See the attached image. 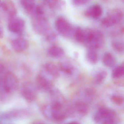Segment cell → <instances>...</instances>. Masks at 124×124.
<instances>
[{"label":"cell","mask_w":124,"mask_h":124,"mask_svg":"<svg viewBox=\"0 0 124 124\" xmlns=\"http://www.w3.org/2000/svg\"><path fill=\"white\" fill-rule=\"evenodd\" d=\"M116 114L114 110L105 107H101L94 116V120L103 124H114Z\"/></svg>","instance_id":"1"},{"label":"cell","mask_w":124,"mask_h":124,"mask_svg":"<svg viewBox=\"0 0 124 124\" xmlns=\"http://www.w3.org/2000/svg\"><path fill=\"white\" fill-rule=\"evenodd\" d=\"M123 17V14L121 11L118 9H114L103 19L102 21V24L106 27L112 26L119 22Z\"/></svg>","instance_id":"2"},{"label":"cell","mask_w":124,"mask_h":124,"mask_svg":"<svg viewBox=\"0 0 124 124\" xmlns=\"http://www.w3.org/2000/svg\"><path fill=\"white\" fill-rule=\"evenodd\" d=\"M57 31L62 35L69 37L71 35L72 29L71 26L64 19L60 18L58 19L55 23Z\"/></svg>","instance_id":"3"},{"label":"cell","mask_w":124,"mask_h":124,"mask_svg":"<svg viewBox=\"0 0 124 124\" xmlns=\"http://www.w3.org/2000/svg\"><path fill=\"white\" fill-rule=\"evenodd\" d=\"M5 90L8 93L14 92L18 85V81L16 75L11 73L8 72L6 75L4 81Z\"/></svg>","instance_id":"4"},{"label":"cell","mask_w":124,"mask_h":124,"mask_svg":"<svg viewBox=\"0 0 124 124\" xmlns=\"http://www.w3.org/2000/svg\"><path fill=\"white\" fill-rule=\"evenodd\" d=\"M42 16H37V17L34 20L32 24L35 31L40 34L45 32L48 29L47 23Z\"/></svg>","instance_id":"5"},{"label":"cell","mask_w":124,"mask_h":124,"mask_svg":"<svg viewBox=\"0 0 124 124\" xmlns=\"http://www.w3.org/2000/svg\"><path fill=\"white\" fill-rule=\"evenodd\" d=\"M25 27V23L23 19L19 18H13L9 22L8 27L11 31L14 33H21Z\"/></svg>","instance_id":"6"},{"label":"cell","mask_w":124,"mask_h":124,"mask_svg":"<svg viewBox=\"0 0 124 124\" xmlns=\"http://www.w3.org/2000/svg\"><path fill=\"white\" fill-rule=\"evenodd\" d=\"M34 87L31 84H27L22 88V93L24 98L28 101H34L36 98L35 93Z\"/></svg>","instance_id":"7"},{"label":"cell","mask_w":124,"mask_h":124,"mask_svg":"<svg viewBox=\"0 0 124 124\" xmlns=\"http://www.w3.org/2000/svg\"><path fill=\"white\" fill-rule=\"evenodd\" d=\"M3 10L11 17L14 18L16 15L17 10L14 3L10 0H6L2 3Z\"/></svg>","instance_id":"8"},{"label":"cell","mask_w":124,"mask_h":124,"mask_svg":"<svg viewBox=\"0 0 124 124\" xmlns=\"http://www.w3.org/2000/svg\"><path fill=\"white\" fill-rule=\"evenodd\" d=\"M12 46L14 50L17 53H21L27 48L28 43L23 38H18L13 40Z\"/></svg>","instance_id":"9"},{"label":"cell","mask_w":124,"mask_h":124,"mask_svg":"<svg viewBox=\"0 0 124 124\" xmlns=\"http://www.w3.org/2000/svg\"><path fill=\"white\" fill-rule=\"evenodd\" d=\"M102 10L101 8L98 5L93 6L87 9L85 12V15L93 18H97L101 16Z\"/></svg>","instance_id":"10"},{"label":"cell","mask_w":124,"mask_h":124,"mask_svg":"<svg viewBox=\"0 0 124 124\" xmlns=\"http://www.w3.org/2000/svg\"><path fill=\"white\" fill-rule=\"evenodd\" d=\"M46 71L48 74L53 77H57L59 76V69L56 65L54 63L48 62L46 64L45 66Z\"/></svg>","instance_id":"11"},{"label":"cell","mask_w":124,"mask_h":124,"mask_svg":"<svg viewBox=\"0 0 124 124\" xmlns=\"http://www.w3.org/2000/svg\"><path fill=\"white\" fill-rule=\"evenodd\" d=\"M75 109L79 115L85 116L87 114L89 111L88 106L85 103L82 101L78 102L75 105Z\"/></svg>","instance_id":"12"},{"label":"cell","mask_w":124,"mask_h":124,"mask_svg":"<svg viewBox=\"0 0 124 124\" xmlns=\"http://www.w3.org/2000/svg\"><path fill=\"white\" fill-rule=\"evenodd\" d=\"M37 81L38 85L43 90H49L52 87L51 83L43 76H38L37 78Z\"/></svg>","instance_id":"13"},{"label":"cell","mask_w":124,"mask_h":124,"mask_svg":"<svg viewBox=\"0 0 124 124\" xmlns=\"http://www.w3.org/2000/svg\"><path fill=\"white\" fill-rule=\"evenodd\" d=\"M48 53L49 55L52 58H59L63 55L64 51L60 47L53 46L49 48Z\"/></svg>","instance_id":"14"},{"label":"cell","mask_w":124,"mask_h":124,"mask_svg":"<svg viewBox=\"0 0 124 124\" xmlns=\"http://www.w3.org/2000/svg\"><path fill=\"white\" fill-rule=\"evenodd\" d=\"M102 61L104 64L108 67H112L115 64V58L110 53H106L104 54Z\"/></svg>","instance_id":"15"},{"label":"cell","mask_w":124,"mask_h":124,"mask_svg":"<svg viewBox=\"0 0 124 124\" xmlns=\"http://www.w3.org/2000/svg\"><path fill=\"white\" fill-rule=\"evenodd\" d=\"M87 59L88 61L93 64H95L98 62V56L96 49L89 48L87 55Z\"/></svg>","instance_id":"16"},{"label":"cell","mask_w":124,"mask_h":124,"mask_svg":"<svg viewBox=\"0 0 124 124\" xmlns=\"http://www.w3.org/2000/svg\"><path fill=\"white\" fill-rule=\"evenodd\" d=\"M22 3L24 8L30 13L34 12L35 7L34 0H22Z\"/></svg>","instance_id":"17"},{"label":"cell","mask_w":124,"mask_h":124,"mask_svg":"<svg viewBox=\"0 0 124 124\" xmlns=\"http://www.w3.org/2000/svg\"><path fill=\"white\" fill-rule=\"evenodd\" d=\"M107 72L104 70H101L98 72L95 75L94 81L96 84L102 83L107 76Z\"/></svg>","instance_id":"18"},{"label":"cell","mask_w":124,"mask_h":124,"mask_svg":"<svg viewBox=\"0 0 124 124\" xmlns=\"http://www.w3.org/2000/svg\"><path fill=\"white\" fill-rule=\"evenodd\" d=\"M124 65H121L117 67L112 71V76L113 78H120L124 75Z\"/></svg>","instance_id":"19"},{"label":"cell","mask_w":124,"mask_h":124,"mask_svg":"<svg viewBox=\"0 0 124 124\" xmlns=\"http://www.w3.org/2000/svg\"><path fill=\"white\" fill-rule=\"evenodd\" d=\"M112 46L114 50L117 53H122L124 51V45L119 41H114L112 43Z\"/></svg>","instance_id":"20"},{"label":"cell","mask_w":124,"mask_h":124,"mask_svg":"<svg viewBox=\"0 0 124 124\" xmlns=\"http://www.w3.org/2000/svg\"><path fill=\"white\" fill-rule=\"evenodd\" d=\"M75 38L78 42L83 43L84 39V30L80 28L77 29L75 33Z\"/></svg>","instance_id":"21"},{"label":"cell","mask_w":124,"mask_h":124,"mask_svg":"<svg viewBox=\"0 0 124 124\" xmlns=\"http://www.w3.org/2000/svg\"><path fill=\"white\" fill-rule=\"evenodd\" d=\"M112 101L116 104L117 105H122L123 103V97L118 95H113L111 98Z\"/></svg>","instance_id":"22"},{"label":"cell","mask_w":124,"mask_h":124,"mask_svg":"<svg viewBox=\"0 0 124 124\" xmlns=\"http://www.w3.org/2000/svg\"><path fill=\"white\" fill-rule=\"evenodd\" d=\"M61 69L62 70L68 74H71L72 73V69L69 67L61 65Z\"/></svg>","instance_id":"23"},{"label":"cell","mask_w":124,"mask_h":124,"mask_svg":"<svg viewBox=\"0 0 124 124\" xmlns=\"http://www.w3.org/2000/svg\"><path fill=\"white\" fill-rule=\"evenodd\" d=\"M50 6L54 7L59 4V0H45Z\"/></svg>","instance_id":"24"},{"label":"cell","mask_w":124,"mask_h":124,"mask_svg":"<svg viewBox=\"0 0 124 124\" xmlns=\"http://www.w3.org/2000/svg\"><path fill=\"white\" fill-rule=\"evenodd\" d=\"M89 0H73L74 3L77 5H81L87 3Z\"/></svg>","instance_id":"25"},{"label":"cell","mask_w":124,"mask_h":124,"mask_svg":"<svg viewBox=\"0 0 124 124\" xmlns=\"http://www.w3.org/2000/svg\"><path fill=\"white\" fill-rule=\"evenodd\" d=\"M5 69L4 66L2 64L0 63V74L2 73L4 71Z\"/></svg>","instance_id":"26"},{"label":"cell","mask_w":124,"mask_h":124,"mask_svg":"<svg viewBox=\"0 0 124 124\" xmlns=\"http://www.w3.org/2000/svg\"><path fill=\"white\" fill-rule=\"evenodd\" d=\"M3 35V31L1 28H0V38H2Z\"/></svg>","instance_id":"27"},{"label":"cell","mask_w":124,"mask_h":124,"mask_svg":"<svg viewBox=\"0 0 124 124\" xmlns=\"http://www.w3.org/2000/svg\"><path fill=\"white\" fill-rule=\"evenodd\" d=\"M0 4H1V1H0Z\"/></svg>","instance_id":"28"},{"label":"cell","mask_w":124,"mask_h":124,"mask_svg":"<svg viewBox=\"0 0 124 124\" xmlns=\"http://www.w3.org/2000/svg\"></svg>","instance_id":"29"}]
</instances>
